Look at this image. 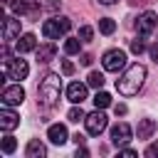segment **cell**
Masks as SVG:
<instances>
[{"mask_svg": "<svg viewBox=\"0 0 158 158\" xmlns=\"http://www.w3.org/2000/svg\"><path fill=\"white\" fill-rule=\"evenodd\" d=\"M143 81H146V67L143 64H133V67L126 69V74L121 79H116V91L121 96H133V94H138Z\"/></svg>", "mask_w": 158, "mask_h": 158, "instance_id": "obj_1", "label": "cell"}, {"mask_svg": "<svg viewBox=\"0 0 158 158\" xmlns=\"http://www.w3.org/2000/svg\"><path fill=\"white\" fill-rule=\"evenodd\" d=\"M59 91H62V79H59V74H47V77L40 81V86H37L40 101H42L44 106H57Z\"/></svg>", "mask_w": 158, "mask_h": 158, "instance_id": "obj_2", "label": "cell"}, {"mask_svg": "<svg viewBox=\"0 0 158 158\" xmlns=\"http://www.w3.org/2000/svg\"><path fill=\"white\" fill-rule=\"evenodd\" d=\"M69 30H72L69 17H54V20H47V22L42 25V35H44L47 40H59V37L67 35Z\"/></svg>", "mask_w": 158, "mask_h": 158, "instance_id": "obj_3", "label": "cell"}, {"mask_svg": "<svg viewBox=\"0 0 158 158\" xmlns=\"http://www.w3.org/2000/svg\"><path fill=\"white\" fill-rule=\"evenodd\" d=\"M101 64H104L106 72H118V69L126 67V52H123V49H109V52L104 54Z\"/></svg>", "mask_w": 158, "mask_h": 158, "instance_id": "obj_4", "label": "cell"}, {"mask_svg": "<svg viewBox=\"0 0 158 158\" xmlns=\"http://www.w3.org/2000/svg\"><path fill=\"white\" fill-rule=\"evenodd\" d=\"M156 25H158V15L156 12H143L138 20H136V30H138V37H148L153 30H156Z\"/></svg>", "mask_w": 158, "mask_h": 158, "instance_id": "obj_5", "label": "cell"}, {"mask_svg": "<svg viewBox=\"0 0 158 158\" xmlns=\"http://www.w3.org/2000/svg\"><path fill=\"white\" fill-rule=\"evenodd\" d=\"M131 136H133V131H131V126L123 123V121L111 128V143H114L116 148H123V146L131 141Z\"/></svg>", "mask_w": 158, "mask_h": 158, "instance_id": "obj_6", "label": "cell"}, {"mask_svg": "<svg viewBox=\"0 0 158 158\" xmlns=\"http://www.w3.org/2000/svg\"><path fill=\"white\" fill-rule=\"evenodd\" d=\"M5 74L10 77V79H25L27 74H30V67H27V62L25 59H10V62H5Z\"/></svg>", "mask_w": 158, "mask_h": 158, "instance_id": "obj_7", "label": "cell"}, {"mask_svg": "<svg viewBox=\"0 0 158 158\" xmlns=\"http://www.w3.org/2000/svg\"><path fill=\"white\" fill-rule=\"evenodd\" d=\"M84 123H86V131H89L91 136H99V133L106 128V114L96 109L94 114H89V116L84 118Z\"/></svg>", "mask_w": 158, "mask_h": 158, "instance_id": "obj_8", "label": "cell"}, {"mask_svg": "<svg viewBox=\"0 0 158 158\" xmlns=\"http://www.w3.org/2000/svg\"><path fill=\"white\" fill-rule=\"evenodd\" d=\"M0 99H2L5 106H17V104H22V99H25V89H22L20 84H15V86H5Z\"/></svg>", "mask_w": 158, "mask_h": 158, "instance_id": "obj_9", "label": "cell"}, {"mask_svg": "<svg viewBox=\"0 0 158 158\" xmlns=\"http://www.w3.org/2000/svg\"><path fill=\"white\" fill-rule=\"evenodd\" d=\"M12 10H15V15H27L30 20H35L40 15V2L37 0H22V2H15Z\"/></svg>", "mask_w": 158, "mask_h": 158, "instance_id": "obj_10", "label": "cell"}, {"mask_svg": "<svg viewBox=\"0 0 158 158\" xmlns=\"http://www.w3.org/2000/svg\"><path fill=\"white\" fill-rule=\"evenodd\" d=\"M15 37H20V20L17 17H2V40L12 42Z\"/></svg>", "mask_w": 158, "mask_h": 158, "instance_id": "obj_11", "label": "cell"}, {"mask_svg": "<svg viewBox=\"0 0 158 158\" xmlns=\"http://www.w3.org/2000/svg\"><path fill=\"white\" fill-rule=\"evenodd\" d=\"M67 99H69L72 104H81V101L86 99V86L79 84V81H72V84L67 86Z\"/></svg>", "mask_w": 158, "mask_h": 158, "instance_id": "obj_12", "label": "cell"}, {"mask_svg": "<svg viewBox=\"0 0 158 158\" xmlns=\"http://www.w3.org/2000/svg\"><path fill=\"white\" fill-rule=\"evenodd\" d=\"M20 123V116L15 114V111H10L7 106L0 111V128H5V131H12L15 126Z\"/></svg>", "mask_w": 158, "mask_h": 158, "instance_id": "obj_13", "label": "cell"}, {"mask_svg": "<svg viewBox=\"0 0 158 158\" xmlns=\"http://www.w3.org/2000/svg\"><path fill=\"white\" fill-rule=\"evenodd\" d=\"M136 133H138V138H141V141L151 138V136L156 133V121H153V118H141V121H138Z\"/></svg>", "mask_w": 158, "mask_h": 158, "instance_id": "obj_14", "label": "cell"}, {"mask_svg": "<svg viewBox=\"0 0 158 158\" xmlns=\"http://www.w3.org/2000/svg\"><path fill=\"white\" fill-rule=\"evenodd\" d=\"M47 138H49L52 143L62 146V143L67 141V128H64L62 123H54V126H49V131H47Z\"/></svg>", "mask_w": 158, "mask_h": 158, "instance_id": "obj_15", "label": "cell"}, {"mask_svg": "<svg viewBox=\"0 0 158 158\" xmlns=\"http://www.w3.org/2000/svg\"><path fill=\"white\" fill-rule=\"evenodd\" d=\"M27 158H44L47 156V148H44V143L40 141V138H32L30 143H27Z\"/></svg>", "mask_w": 158, "mask_h": 158, "instance_id": "obj_16", "label": "cell"}, {"mask_svg": "<svg viewBox=\"0 0 158 158\" xmlns=\"http://www.w3.org/2000/svg\"><path fill=\"white\" fill-rule=\"evenodd\" d=\"M35 44H37V40H35V35H32V32H27V35H22V37L17 40V54H25V52H32V49H35Z\"/></svg>", "mask_w": 158, "mask_h": 158, "instance_id": "obj_17", "label": "cell"}, {"mask_svg": "<svg viewBox=\"0 0 158 158\" xmlns=\"http://www.w3.org/2000/svg\"><path fill=\"white\" fill-rule=\"evenodd\" d=\"M54 54H57V47L49 42V44H42L40 49H37V62L40 64H47V62H52L54 59Z\"/></svg>", "mask_w": 158, "mask_h": 158, "instance_id": "obj_18", "label": "cell"}, {"mask_svg": "<svg viewBox=\"0 0 158 158\" xmlns=\"http://www.w3.org/2000/svg\"><path fill=\"white\" fill-rule=\"evenodd\" d=\"M86 81H89V86H94V89H101L106 79H104V74H101V72H89V79H86Z\"/></svg>", "mask_w": 158, "mask_h": 158, "instance_id": "obj_19", "label": "cell"}, {"mask_svg": "<svg viewBox=\"0 0 158 158\" xmlns=\"http://www.w3.org/2000/svg\"><path fill=\"white\" fill-rule=\"evenodd\" d=\"M111 104V96L106 94V91H96V96H94V106L96 109H106Z\"/></svg>", "mask_w": 158, "mask_h": 158, "instance_id": "obj_20", "label": "cell"}, {"mask_svg": "<svg viewBox=\"0 0 158 158\" xmlns=\"http://www.w3.org/2000/svg\"><path fill=\"white\" fill-rule=\"evenodd\" d=\"M99 30H101L104 35H111V32L116 30V22H114L111 17H101V20H99Z\"/></svg>", "mask_w": 158, "mask_h": 158, "instance_id": "obj_21", "label": "cell"}, {"mask_svg": "<svg viewBox=\"0 0 158 158\" xmlns=\"http://www.w3.org/2000/svg\"><path fill=\"white\" fill-rule=\"evenodd\" d=\"M79 47H81V40H79V37H77V40L72 37V40H67V42H64V52H67V54H77V52H79Z\"/></svg>", "mask_w": 158, "mask_h": 158, "instance_id": "obj_22", "label": "cell"}, {"mask_svg": "<svg viewBox=\"0 0 158 158\" xmlns=\"http://www.w3.org/2000/svg\"><path fill=\"white\" fill-rule=\"evenodd\" d=\"M67 118H69V121H74V123H79V121H84L86 116H84L81 106H72V109H69V114H67Z\"/></svg>", "mask_w": 158, "mask_h": 158, "instance_id": "obj_23", "label": "cell"}, {"mask_svg": "<svg viewBox=\"0 0 158 158\" xmlns=\"http://www.w3.org/2000/svg\"><path fill=\"white\" fill-rule=\"evenodd\" d=\"M15 146H17V141H15L12 136H5V138H2V153H7V156H10V153L15 151Z\"/></svg>", "mask_w": 158, "mask_h": 158, "instance_id": "obj_24", "label": "cell"}, {"mask_svg": "<svg viewBox=\"0 0 158 158\" xmlns=\"http://www.w3.org/2000/svg\"><path fill=\"white\" fill-rule=\"evenodd\" d=\"M91 37H94V30H91L89 25H84V27L79 30V40H81V42H91Z\"/></svg>", "mask_w": 158, "mask_h": 158, "instance_id": "obj_25", "label": "cell"}, {"mask_svg": "<svg viewBox=\"0 0 158 158\" xmlns=\"http://www.w3.org/2000/svg\"><path fill=\"white\" fill-rule=\"evenodd\" d=\"M131 52H133V54L146 52V42H143V40H138V37H136V40H131Z\"/></svg>", "mask_w": 158, "mask_h": 158, "instance_id": "obj_26", "label": "cell"}, {"mask_svg": "<svg viewBox=\"0 0 158 158\" xmlns=\"http://www.w3.org/2000/svg\"><path fill=\"white\" fill-rule=\"evenodd\" d=\"M62 74H67V77H69V74H74V64H72L69 59H64V62H62Z\"/></svg>", "mask_w": 158, "mask_h": 158, "instance_id": "obj_27", "label": "cell"}, {"mask_svg": "<svg viewBox=\"0 0 158 158\" xmlns=\"http://www.w3.org/2000/svg\"><path fill=\"white\" fill-rule=\"evenodd\" d=\"M146 156H148V158H156V156H158V143H151V146L146 148Z\"/></svg>", "mask_w": 158, "mask_h": 158, "instance_id": "obj_28", "label": "cell"}, {"mask_svg": "<svg viewBox=\"0 0 158 158\" xmlns=\"http://www.w3.org/2000/svg\"><path fill=\"white\" fill-rule=\"evenodd\" d=\"M114 111H116V116H123L128 109H126V104H116V106H114Z\"/></svg>", "mask_w": 158, "mask_h": 158, "instance_id": "obj_29", "label": "cell"}, {"mask_svg": "<svg viewBox=\"0 0 158 158\" xmlns=\"http://www.w3.org/2000/svg\"><path fill=\"white\" fill-rule=\"evenodd\" d=\"M91 62H94V57H91V54H81V64H84V67H89Z\"/></svg>", "mask_w": 158, "mask_h": 158, "instance_id": "obj_30", "label": "cell"}, {"mask_svg": "<svg viewBox=\"0 0 158 158\" xmlns=\"http://www.w3.org/2000/svg\"><path fill=\"white\" fill-rule=\"evenodd\" d=\"M57 7H59V0H49V2H47V10H52V12H54Z\"/></svg>", "mask_w": 158, "mask_h": 158, "instance_id": "obj_31", "label": "cell"}, {"mask_svg": "<svg viewBox=\"0 0 158 158\" xmlns=\"http://www.w3.org/2000/svg\"><path fill=\"white\" fill-rule=\"evenodd\" d=\"M148 52H151V57H153V62H158V44H153V47H151Z\"/></svg>", "mask_w": 158, "mask_h": 158, "instance_id": "obj_32", "label": "cell"}, {"mask_svg": "<svg viewBox=\"0 0 158 158\" xmlns=\"http://www.w3.org/2000/svg\"><path fill=\"white\" fill-rule=\"evenodd\" d=\"M84 141H86V138H84V136H81V133H74V143H77V146H81V143H84Z\"/></svg>", "mask_w": 158, "mask_h": 158, "instance_id": "obj_33", "label": "cell"}, {"mask_svg": "<svg viewBox=\"0 0 158 158\" xmlns=\"http://www.w3.org/2000/svg\"><path fill=\"white\" fill-rule=\"evenodd\" d=\"M77 156H81V158H84V156H89V151H86V148H77Z\"/></svg>", "mask_w": 158, "mask_h": 158, "instance_id": "obj_34", "label": "cell"}, {"mask_svg": "<svg viewBox=\"0 0 158 158\" xmlns=\"http://www.w3.org/2000/svg\"><path fill=\"white\" fill-rule=\"evenodd\" d=\"M121 153L123 156H136V151H131V148H121Z\"/></svg>", "mask_w": 158, "mask_h": 158, "instance_id": "obj_35", "label": "cell"}, {"mask_svg": "<svg viewBox=\"0 0 158 158\" xmlns=\"http://www.w3.org/2000/svg\"><path fill=\"white\" fill-rule=\"evenodd\" d=\"M131 5H146V2H151V0H128Z\"/></svg>", "mask_w": 158, "mask_h": 158, "instance_id": "obj_36", "label": "cell"}, {"mask_svg": "<svg viewBox=\"0 0 158 158\" xmlns=\"http://www.w3.org/2000/svg\"><path fill=\"white\" fill-rule=\"evenodd\" d=\"M101 5H114V2H118V0H99Z\"/></svg>", "mask_w": 158, "mask_h": 158, "instance_id": "obj_37", "label": "cell"}, {"mask_svg": "<svg viewBox=\"0 0 158 158\" xmlns=\"http://www.w3.org/2000/svg\"><path fill=\"white\" fill-rule=\"evenodd\" d=\"M2 5H7V7H12V5H15V0H2Z\"/></svg>", "mask_w": 158, "mask_h": 158, "instance_id": "obj_38", "label": "cell"}]
</instances>
